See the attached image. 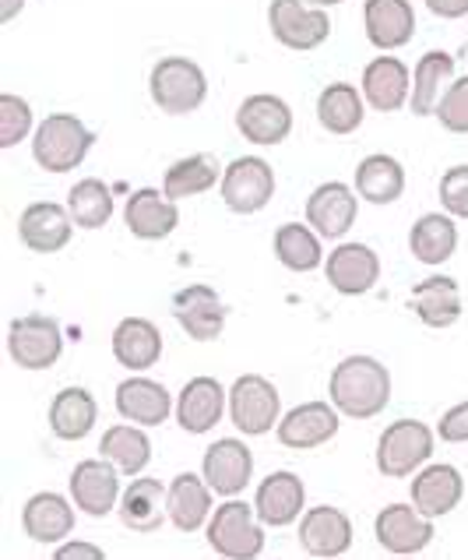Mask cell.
<instances>
[{"mask_svg":"<svg viewBox=\"0 0 468 560\" xmlns=\"http://www.w3.org/2000/svg\"><path fill=\"white\" fill-rule=\"evenodd\" d=\"M409 493H412V504L423 511L426 518H441V515H451V511L461 504L465 479L455 466L437 462V466H426V469L416 472Z\"/></svg>","mask_w":468,"mask_h":560,"instance_id":"obj_23","label":"cell"},{"mask_svg":"<svg viewBox=\"0 0 468 560\" xmlns=\"http://www.w3.org/2000/svg\"><path fill=\"white\" fill-rule=\"evenodd\" d=\"M120 522L134 533H155L169 518V487L163 479H134L120 493Z\"/></svg>","mask_w":468,"mask_h":560,"instance_id":"obj_25","label":"cell"},{"mask_svg":"<svg viewBox=\"0 0 468 560\" xmlns=\"http://www.w3.org/2000/svg\"><path fill=\"white\" fill-rule=\"evenodd\" d=\"M363 25L377 50H398L416 36V11L409 0H366Z\"/></svg>","mask_w":468,"mask_h":560,"instance_id":"obj_26","label":"cell"},{"mask_svg":"<svg viewBox=\"0 0 468 560\" xmlns=\"http://www.w3.org/2000/svg\"><path fill=\"white\" fill-rule=\"evenodd\" d=\"M100 455L120 469V476H141V469L152 462V441L149 434L134 423V427H109L103 441H100Z\"/></svg>","mask_w":468,"mask_h":560,"instance_id":"obj_36","label":"cell"},{"mask_svg":"<svg viewBox=\"0 0 468 560\" xmlns=\"http://www.w3.org/2000/svg\"><path fill=\"white\" fill-rule=\"evenodd\" d=\"M95 420H100V406H95V398L89 388H63L54 395L50 402V430L60 438V441H82L92 434Z\"/></svg>","mask_w":468,"mask_h":560,"instance_id":"obj_32","label":"cell"},{"mask_svg":"<svg viewBox=\"0 0 468 560\" xmlns=\"http://www.w3.org/2000/svg\"><path fill=\"white\" fill-rule=\"evenodd\" d=\"M8 353L25 371H50L63 357V331L46 314L14 317L8 325Z\"/></svg>","mask_w":468,"mask_h":560,"instance_id":"obj_7","label":"cell"},{"mask_svg":"<svg viewBox=\"0 0 468 560\" xmlns=\"http://www.w3.org/2000/svg\"><path fill=\"white\" fill-rule=\"evenodd\" d=\"M257 511L244 501H225L208 518V542L219 557L230 560H254L265 550V529L254 522Z\"/></svg>","mask_w":468,"mask_h":560,"instance_id":"obj_5","label":"cell"},{"mask_svg":"<svg viewBox=\"0 0 468 560\" xmlns=\"http://www.w3.org/2000/svg\"><path fill=\"white\" fill-rule=\"evenodd\" d=\"M360 215V195L346 184H320L311 198H306V222L328 240H338L352 230Z\"/></svg>","mask_w":468,"mask_h":560,"instance_id":"obj_18","label":"cell"},{"mask_svg":"<svg viewBox=\"0 0 468 560\" xmlns=\"http://www.w3.org/2000/svg\"><path fill=\"white\" fill-rule=\"evenodd\" d=\"M254 511L261 525H276V529H285V525H293L303 518L306 511V487L296 472H271L261 487L254 493Z\"/></svg>","mask_w":468,"mask_h":560,"instance_id":"obj_16","label":"cell"},{"mask_svg":"<svg viewBox=\"0 0 468 560\" xmlns=\"http://www.w3.org/2000/svg\"><path fill=\"white\" fill-rule=\"evenodd\" d=\"M328 398L349 420H374L391 402V371L374 357H346L331 371Z\"/></svg>","mask_w":468,"mask_h":560,"instance_id":"obj_1","label":"cell"},{"mask_svg":"<svg viewBox=\"0 0 468 560\" xmlns=\"http://www.w3.org/2000/svg\"><path fill=\"white\" fill-rule=\"evenodd\" d=\"M276 258L289 271H314L325 265V250H320V233L303 222H285L282 230H276Z\"/></svg>","mask_w":468,"mask_h":560,"instance_id":"obj_39","label":"cell"},{"mask_svg":"<svg viewBox=\"0 0 468 560\" xmlns=\"http://www.w3.org/2000/svg\"><path fill=\"white\" fill-rule=\"evenodd\" d=\"M268 25L289 50H317L320 43L331 36V19L325 8H311L306 0H271L268 8Z\"/></svg>","mask_w":468,"mask_h":560,"instance_id":"obj_8","label":"cell"},{"mask_svg":"<svg viewBox=\"0 0 468 560\" xmlns=\"http://www.w3.org/2000/svg\"><path fill=\"white\" fill-rule=\"evenodd\" d=\"M176 423L187 434H208L212 427L222 423L225 416V388L215 377H194L184 384V392L176 395Z\"/></svg>","mask_w":468,"mask_h":560,"instance_id":"obj_21","label":"cell"},{"mask_svg":"<svg viewBox=\"0 0 468 560\" xmlns=\"http://www.w3.org/2000/svg\"><path fill=\"white\" fill-rule=\"evenodd\" d=\"M447 78H455V57L444 54V50H430L419 57L416 63V74H412V95H409V106L416 117H430L437 114V103H441V85Z\"/></svg>","mask_w":468,"mask_h":560,"instance_id":"obj_35","label":"cell"},{"mask_svg":"<svg viewBox=\"0 0 468 560\" xmlns=\"http://www.w3.org/2000/svg\"><path fill=\"white\" fill-rule=\"evenodd\" d=\"M92 131L74 114H54L36 127L32 138V159L46 173H71L85 163L92 152Z\"/></svg>","mask_w":468,"mask_h":560,"instance_id":"obj_2","label":"cell"},{"mask_svg":"<svg viewBox=\"0 0 468 560\" xmlns=\"http://www.w3.org/2000/svg\"><path fill=\"white\" fill-rule=\"evenodd\" d=\"M222 177V170L215 163V155H187L180 163H173L163 177V190L166 198L180 201V198H194V195H204V190H212Z\"/></svg>","mask_w":468,"mask_h":560,"instance_id":"obj_38","label":"cell"},{"mask_svg":"<svg viewBox=\"0 0 468 560\" xmlns=\"http://www.w3.org/2000/svg\"><path fill=\"white\" fill-rule=\"evenodd\" d=\"M317 120L331 135H352L363 124V92L346 82H335L320 92L317 100Z\"/></svg>","mask_w":468,"mask_h":560,"instance_id":"obj_37","label":"cell"},{"mask_svg":"<svg viewBox=\"0 0 468 560\" xmlns=\"http://www.w3.org/2000/svg\"><path fill=\"white\" fill-rule=\"evenodd\" d=\"M276 434L293 452H311L338 434V409L331 402H303L282 416Z\"/></svg>","mask_w":468,"mask_h":560,"instance_id":"obj_17","label":"cell"},{"mask_svg":"<svg viewBox=\"0 0 468 560\" xmlns=\"http://www.w3.org/2000/svg\"><path fill=\"white\" fill-rule=\"evenodd\" d=\"M441 205L447 215L455 219H468V166H451L441 177Z\"/></svg>","mask_w":468,"mask_h":560,"instance_id":"obj_43","label":"cell"},{"mask_svg":"<svg viewBox=\"0 0 468 560\" xmlns=\"http://www.w3.org/2000/svg\"><path fill=\"white\" fill-rule=\"evenodd\" d=\"M433 117L441 120L444 131L468 135V74L455 78L451 89H444L441 103H437V114H433Z\"/></svg>","mask_w":468,"mask_h":560,"instance_id":"obj_42","label":"cell"},{"mask_svg":"<svg viewBox=\"0 0 468 560\" xmlns=\"http://www.w3.org/2000/svg\"><path fill=\"white\" fill-rule=\"evenodd\" d=\"M225 303L212 285H184L173 296V317L194 342H215L225 328Z\"/></svg>","mask_w":468,"mask_h":560,"instance_id":"obj_14","label":"cell"},{"mask_svg":"<svg viewBox=\"0 0 468 560\" xmlns=\"http://www.w3.org/2000/svg\"><path fill=\"white\" fill-rule=\"evenodd\" d=\"M124 222L138 240H163L176 230L180 212H176V201L166 198V190L141 187L124 205Z\"/></svg>","mask_w":468,"mask_h":560,"instance_id":"obj_27","label":"cell"},{"mask_svg":"<svg viewBox=\"0 0 468 560\" xmlns=\"http://www.w3.org/2000/svg\"><path fill=\"white\" fill-rule=\"evenodd\" d=\"M325 276L342 296H363L381 279V258L366 244H338L325 258Z\"/></svg>","mask_w":468,"mask_h":560,"instance_id":"obj_15","label":"cell"},{"mask_svg":"<svg viewBox=\"0 0 468 560\" xmlns=\"http://www.w3.org/2000/svg\"><path fill=\"white\" fill-rule=\"evenodd\" d=\"M236 127L250 145H282L293 131V109L271 92L247 95L236 109Z\"/></svg>","mask_w":468,"mask_h":560,"instance_id":"obj_13","label":"cell"},{"mask_svg":"<svg viewBox=\"0 0 468 560\" xmlns=\"http://www.w3.org/2000/svg\"><path fill=\"white\" fill-rule=\"evenodd\" d=\"M22 529L36 542H63L74 529V508L60 493H32L22 508Z\"/></svg>","mask_w":468,"mask_h":560,"instance_id":"obj_29","label":"cell"},{"mask_svg":"<svg viewBox=\"0 0 468 560\" xmlns=\"http://www.w3.org/2000/svg\"><path fill=\"white\" fill-rule=\"evenodd\" d=\"M300 547L311 557H342L352 547V522L338 508H311L300 518Z\"/></svg>","mask_w":468,"mask_h":560,"instance_id":"obj_20","label":"cell"},{"mask_svg":"<svg viewBox=\"0 0 468 560\" xmlns=\"http://www.w3.org/2000/svg\"><path fill=\"white\" fill-rule=\"evenodd\" d=\"M32 131V106L22 95L4 92L0 95V149H14Z\"/></svg>","mask_w":468,"mask_h":560,"instance_id":"obj_41","label":"cell"},{"mask_svg":"<svg viewBox=\"0 0 468 560\" xmlns=\"http://www.w3.org/2000/svg\"><path fill=\"white\" fill-rule=\"evenodd\" d=\"M117 412L127 423L138 427H159L169 420V412H176V402L159 381L149 377H127L117 384Z\"/></svg>","mask_w":468,"mask_h":560,"instance_id":"obj_24","label":"cell"},{"mask_svg":"<svg viewBox=\"0 0 468 560\" xmlns=\"http://www.w3.org/2000/svg\"><path fill=\"white\" fill-rule=\"evenodd\" d=\"M212 487L198 472H180L169 483V522L180 533H198L212 518Z\"/></svg>","mask_w":468,"mask_h":560,"instance_id":"obj_30","label":"cell"},{"mask_svg":"<svg viewBox=\"0 0 468 560\" xmlns=\"http://www.w3.org/2000/svg\"><path fill=\"white\" fill-rule=\"evenodd\" d=\"M311 8H335V4H342V0H306Z\"/></svg>","mask_w":468,"mask_h":560,"instance_id":"obj_48","label":"cell"},{"mask_svg":"<svg viewBox=\"0 0 468 560\" xmlns=\"http://www.w3.org/2000/svg\"><path fill=\"white\" fill-rule=\"evenodd\" d=\"M276 195V173L257 155L233 159L222 173V201L239 215H254Z\"/></svg>","mask_w":468,"mask_h":560,"instance_id":"obj_9","label":"cell"},{"mask_svg":"<svg viewBox=\"0 0 468 560\" xmlns=\"http://www.w3.org/2000/svg\"><path fill=\"white\" fill-rule=\"evenodd\" d=\"M437 434L447 444H468V402H458L455 409H447L441 416Z\"/></svg>","mask_w":468,"mask_h":560,"instance_id":"obj_44","label":"cell"},{"mask_svg":"<svg viewBox=\"0 0 468 560\" xmlns=\"http://www.w3.org/2000/svg\"><path fill=\"white\" fill-rule=\"evenodd\" d=\"M409 250L416 261L423 265H444L451 254L458 250V226H455V215H423L416 219V226L409 233Z\"/></svg>","mask_w":468,"mask_h":560,"instance_id":"obj_34","label":"cell"},{"mask_svg":"<svg viewBox=\"0 0 468 560\" xmlns=\"http://www.w3.org/2000/svg\"><path fill=\"white\" fill-rule=\"evenodd\" d=\"M28 4V0H0V25H8L19 19V11Z\"/></svg>","mask_w":468,"mask_h":560,"instance_id":"obj_47","label":"cell"},{"mask_svg":"<svg viewBox=\"0 0 468 560\" xmlns=\"http://www.w3.org/2000/svg\"><path fill=\"white\" fill-rule=\"evenodd\" d=\"M412 78L409 68L395 57H377L363 68V100L377 114H395L409 103Z\"/></svg>","mask_w":468,"mask_h":560,"instance_id":"obj_22","label":"cell"},{"mask_svg":"<svg viewBox=\"0 0 468 560\" xmlns=\"http://www.w3.org/2000/svg\"><path fill=\"white\" fill-rule=\"evenodd\" d=\"M230 420L247 438H261L268 430H276L282 420L279 388L261 374L236 377L230 388Z\"/></svg>","mask_w":468,"mask_h":560,"instance_id":"obj_4","label":"cell"},{"mask_svg":"<svg viewBox=\"0 0 468 560\" xmlns=\"http://www.w3.org/2000/svg\"><path fill=\"white\" fill-rule=\"evenodd\" d=\"M113 357L127 371H149L163 357V331L149 317H124L113 328Z\"/></svg>","mask_w":468,"mask_h":560,"instance_id":"obj_28","label":"cell"},{"mask_svg":"<svg viewBox=\"0 0 468 560\" xmlns=\"http://www.w3.org/2000/svg\"><path fill=\"white\" fill-rule=\"evenodd\" d=\"M406 190V166L391 155H366L356 166V195L370 205H391Z\"/></svg>","mask_w":468,"mask_h":560,"instance_id":"obj_33","label":"cell"},{"mask_svg":"<svg viewBox=\"0 0 468 560\" xmlns=\"http://www.w3.org/2000/svg\"><path fill=\"white\" fill-rule=\"evenodd\" d=\"M433 455V430L419 420H398L377 441V469L387 479L416 476Z\"/></svg>","mask_w":468,"mask_h":560,"instance_id":"obj_6","label":"cell"},{"mask_svg":"<svg viewBox=\"0 0 468 560\" xmlns=\"http://www.w3.org/2000/svg\"><path fill=\"white\" fill-rule=\"evenodd\" d=\"M155 106L169 117H187L194 109H201L208 100V78L194 60L187 57H166L152 68L149 78Z\"/></svg>","mask_w":468,"mask_h":560,"instance_id":"obj_3","label":"cell"},{"mask_svg":"<svg viewBox=\"0 0 468 560\" xmlns=\"http://www.w3.org/2000/svg\"><path fill=\"white\" fill-rule=\"evenodd\" d=\"M377 542L395 557H412L433 542V518L416 504H387L374 522Z\"/></svg>","mask_w":468,"mask_h":560,"instance_id":"obj_11","label":"cell"},{"mask_svg":"<svg viewBox=\"0 0 468 560\" xmlns=\"http://www.w3.org/2000/svg\"><path fill=\"white\" fill-rule=\"evenodd\" d=\"M412 314L426 328H451L461 317V293L451 276H433L412 290Z\"/></svg>","mask_w":468,"mask_h":560,"instance_id":"obj_31","label":"cell"},{"mask_svg":"<svg viewBox=\"0 0 468 560\" xmlns=\"http://www.w3.org/2000/svg\"><path fill=\"white\" fill-rule=\"evenodd\" d=\"M426 8L437 14V19H465L468 0H426Z\"/></svg>","mask_w":468,"mask_h":560,"instance_id":"obj_46","label":"cell"},{"mask_svg":"<svg viewBox=\"0 0 468 560\" xmlns=\"http://www.w3.org/2000/svg\"><path fill=\"white\" fill-rule=\"evenodd\" d=\"M71 501L92 518H106L120 504V469L106 458H85L71 472Z\"/></svg>","mask_w":468,"mask_h":560,"instance_id":"obj_10","label":"cell"},{"mask_svg":"<svg viewBox=\"0 0 468 560\" xmlns=\"http://www.w3.org/2000/svg\"><path fill=\"white\" fill-rule=\"evenodd\" d=\"M19 236L28 250L36 254H57L71 244L74 236V219L68 208H60L54 201H36L28 205L19 219Z\"/></svg>","mask_w":468,"mask_h":560,"instance_id":"obj_19","label":"cell"},{"mask_svg":"<svg viewBox=\"0 0 468 560\" xmlns=\"http://www.w3.org/2000/svg\"><path fill=\"white\" fill-rule=\"evenodd\" d=\"M201 476L208 479L219 498H236L244 493L254 479V455L250 447L239 441V438H222L204 452L201 462Z\"/></svg>","mask_w":468,"mask_h":560,"instance_id":"obj_12","label":"cell"},{"mask_svg":"<svg viewBox=\"0 0 468 560\" xmlns=\"http://www.w3.org/2000/svg\"><path fill=\"white\" fill-rule=\"evenodd\" d=\"M68 212L74 219V226L82 230H103L106 222L113 219V195L103 180L85 177L71 187L68 195Z\"/></svg>","mask_w":468,"mask_h":560,"instance_id":"obj_40","label":"cell"},{"mask_svg":"<svg viewBox=\"0 0 468 560\" xmlns=\"http://www.w3.org/2000/svg\"><path fill=\"white\" fill-rule=\"evenodd\" d=\"M74 557H89V560H103L106 553L92 542H60L57 547V560H74Z\"/></svg>","mask_w":468,"mask_h":560,"instance_id":"obj_45","label":"cell"}]
</instances>
